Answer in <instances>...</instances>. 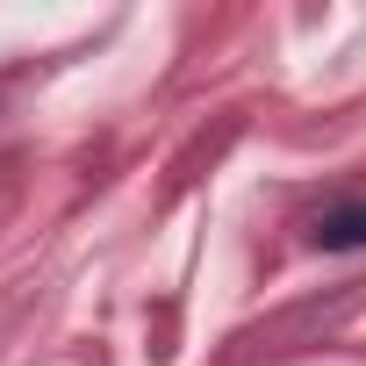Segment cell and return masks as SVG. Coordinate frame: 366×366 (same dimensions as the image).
Masks as SVG:
<instances>
[{
    "mask_svg": "<svg viewBox=\"0 0 366 366\" xmlns=\"http://www.w3.org/2000/svg\"><path fill=\"white\" fill-rule=\"evenodd\" d=\"M316 252H366V202H345L316 223Z\"/></svg>",
    "mask_w": 366,
    "mask_h": 366,
    "instance_id": "cell-1",
    "label": "cell"
}]
</instances>
